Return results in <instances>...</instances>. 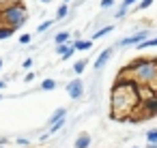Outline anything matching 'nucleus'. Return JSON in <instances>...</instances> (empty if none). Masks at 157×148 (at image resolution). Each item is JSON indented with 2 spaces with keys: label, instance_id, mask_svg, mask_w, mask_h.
<instances>
[{
  "label": "nucleus",
  "instance_id": "1a4fd4ad",
  "mask_svg": "<svg viewBox=\"0 0 157 148\" xmlns=\"http://www.w3.org/2000/svg\"><path fill=\"white\" fill-rule=\"evenodd\" d=\"M13 32H15V28H11V26H0V41L13 37Z\"/></svg>",
  "mask_w": 157,
  "mask_h": 148
},
{
  "label": "nucleus",
  "instance_id": "423d86ee",
  "mask_svg": "<svg viewBox=\"0 0 157 148\" xmlns=\"http://www.w3.org/2000/svg\"><path fill=\"white\" fill-rule=\"evenodd\" d=\"M112 54H114V50H112V47H105V50L99 54V58L95 60V69H103V67L108 65V60L112 58Z\"/></svg>",
  "mask_w": 157,
  "mask_h": 148
},
{
  "label": "nucleus",
  "instance_id": "2eb2a0df",
  "mask_svg": "<svg viewBox=\"0 0 157 148\" xmlns=\"http://www.w3.org/2000/svg\"><path fill=\"white\" fill-rule=\"evenodd\" d=\"M63 124H65V116H63V118H58L56 122H52V127H50V133H58V129H60Z\"/></svg>",
  "mask_w": 157,
  "mask_h": 148
},
{
  "label": "nucleus",
  "instance_id": "9d476101",
  "mask_svg": "<svg viewBox=\"0 0 157 148\" xmlns=\"http://www.w3.org/2000/svg\"><path fill=\"white\" fill-rule=\"evenodd\" d=\"M153 45H157V37H153V39H142V41L138 43V50H144V47H153Z\"/></svg>",
  "mask_w": 157,
  "mask_h": 148
},
{
  "label": "nucleus",
  "instance_id": "393cba45",
  "mask_svg": "<svg viewBox=\"0 0 157 148\" xmlns=\"http://www.w3.org/2000/svg\"><path fill=\"white\" fill-rule=\"evenodd\" d=\"M22 67H24V69H33V58H26Z\"/></svg>",
  "mask_w": 157,
  "mask_h": 148
},
{
  "label": "nucleus",
  "instance_id": "f03ea898",
  "mask_svg": "<svg viewBox=\"0 0 157 148\" xmlns=\"http://www.w3.org/2000/svg\"><path fill=\"white\" fill-rule=\"evenodd\" d=\"M133 84H148L153 86V82L157 80V60H138L133 62L129 69L123 71Z\"/></svg>",
  "mask_w": 157,
  "mask_h": 148
},
{
  "label": "nucleus",
  "instance_id": "f704fd0d",
  "mask_svg": "<svg viewBox=\"0 0 157 148\" xmlns=\"http://www.w3.org/2000/svg\"><path fill=\"white\" fill-rule=\"evenodd\" d=\"M67 2H69V0H67Z\"/></svg>",
  "mask_w": 157,
  "mask_h": 148
},
{
  "label": "nucleus",
  "instance_id": "473e14b6",
  "mask_svg": "<svg viewBox=\"0 0 157 148\" xmlns=\"http://www.w3.org/2000/svg\"><path fill=\"white\" fill-rule=\"evenodd\" d=\"M0 99H2V94H0Z\"/></svg>",
  "mask_w": 157,
  "mask_h": 148
},
{
  "label": "nucleus",
  "instance_id": "7ed1b4c3",
  "mask_svg": "<svg viewBox=\"0 0 157 148\" xmlns=\"http://www.w3.org/2000/svg\"><path fill=\"white\" fill-rule=\"evenodd\" d=\"M0 20L5 22V26H11V28H20L26 24L28 15H26V7L22 2H15V5H9L7 9L0 11Z\"/></svg>",
  "mask_w": 157,
  "mask_h": 148
},
{
  "label": "nucleus",
  "instance_id": "cd10ccee",
  "mask_svg": "<svg viewBox=\"0 0 157 148\" xmlns=\"http://www.w3.org/2000/svg\"><path fill=\"white\" fill-rule=\"evenodd\" d=\"M33 80H35V73H28V75H26V80H24V82H33Z\"/></svg>",
  "mask_w": 157,
  "mask_h": 148
},
{
  "label": "nucleus",
  "instance_id": "412c9836",
  "mask_svg": "<svg viewBox=\"0 0 157 148\" xmlns=\"http://www.w3.org/2000/svg\"><path fill=\"white\" fill-rule=\"evenodd\" d=\"M153 5V0H138V9H146Z\"/></svg>",
  "mask_w": 157,
  "mask_h": 148
},
{
  "label": "nucleus",
  "instance_id": "c85d7f7f",
  "mask_svg": "<svg viewBox=\"0 0 157 148\" xmlns=\"http://www.w3.org/2000/svg\"><path fill=\"white\" fill-rule=\"evenodd\" d=\"M5 86H7V82H2V80H0V90H2Z\"/></svg>",
  "mask_w": 157,
  "mask_h": 148
},
{
  "label": "nucleus",
  "instance_id": "20e7f679",
  "mask_svg": "<svg viewBox=\"0 0 157 148\" xmlns=\"http://www.w3.org/2000/svg\"><path fill=\"white\" fill-rule=\"evenodd\" d=\"M67 94L75 101V99H82V94H84V84H82V80H73V82H69L67 84Z\"/></svg>",
  "mask_w": 157,
  "mask_h": 148
},
{
  "label": "nucleus",
  "instance_id": "a211bd4d",
  "mask_svg": "<svg viewBox=\"0 0 157 148\" xmlns=\"http://www.w3.org/2000/svg\"><path fill=\"white\" fill-rule=\"evenodd\" d=\"M146 139H148V144H155V142H157V129H151V131L146 133Z\"/></svg>",
  "mask_w": 157,
  "mask_h": 148
},
{
  "label": "nucleus",
  "instance_id": "0eeeda50",
  "mask_svg": "<svg viewBox=\"0 0 157 148\" xmlns=\"http://www.w3.org/2000/svg\"><path fill=\"white\" fill-rule=\"evenodd\" d=\"M73 50H80V52H86V50H90L93 47V41H82V39H75L73 43Z\"/></svg>",
  "mask_w": 157,
  "mask_h": 148
},
{
  "label": "nucleus",
  "instance_id": "f3484780",
  "mask_svg": "<svg viewBox=\"0 0 157 148\" xmlns=\"http://www.w3.org/2000/svg\"><path fill=\"white\" fill-rule=\"evenodd\" d=\"M41 88L43 90H54L56 88V82L54 80H45V82H41Z\"/></svg>",
  "mask_w": 157,
  "mask_h": 148
},
{
  "label": "nucleus",
  "instance_id": "dca6fc26",
  "mask_svg": "<svg viewBox=\"0 0 157 148\" xmlns=\"http://www.w3.org/2000/svg\"><path fill=\"white\" fill-rule=\"evenodd\" d=\"M54 41H56V43H67V41H69V32H58V35L54 37Z\"/></svg>",
  "mask_w": 157,
  "mask_h": 148
},
{
  "label": "nucleus",
  "instance_id": "aec40b11",
  "mask_svg": "<svg viewBox=\"0 0 157 148\" xmlns=\"http://www.w3.org/2000/svg\"><path fill=\"white\" fill-rule=\"evenodd\" d=\"M84 67H86V60H78V62L73 65V71H75V73H82Z\"/></svg>",
  "mask_w": 157,
  "mask_h": 148
},
{
  "label": "nucleus",
  "instance_id": "c756f323",
  "mask_svg": "<svg viewBox=\"0 0 157 148\" xmlns=\"http://www.w3.org/2000/svg\"><path fill=\"white\" fill-rule=\"evenodd\" d=\"M146 148H157V142H155V144H148Z\"/></svg>",
  "mask_w": 157,
  "mask_h": 148
},
{
  "label": "nucleus",
  "instance_id": "39448f33",
  "mask_svg": "<svg viewBox=\"0 0 157 148\" xmlns=\"http://www.w3.org/2000/svg\"><path fill=\"white\" fill-rule=\"evenodd\" d=\"M148 37V30H140V32H136V35H131V37H125V39H121L118 41V45L121 47H125V45H138L142 39H146Z\"/></svg>",
  "mask_w": 157,
  "mask_h": 148
},
{
  "label": "nucleus",
  "instance_id": "4be33fe9",
  "mask_svg": "<svg viewBox=\"0 0 157 148\" xmlns=\"http://www.w3.org/2000/svg\"><path fill=\"white\" fill-rule=\"evenodd\" d=\"M114 7V0H101V9H110Z\"/></svg>",
  "mask_w": 157,
  "mask_h": 148
},
{
  "label": "nucleus",
  "instance_id": "6e6552de",
  "mask_svg": "<svg viewBox=\"0 0 157 148\" xmlns=\"http://www.w3.org/2000/svg\"><path fill=\"white\" fill-rule=\"evenodd\" d=\"M88 146H90V135L88 133H84L75 139V148H88Z\"/></svg>",
  "mask_w": 157,
  "mask_h": 148
},
{
  "label": "nucleus",
  "instance_id": "2f4dec72",
  "mask_svg": "<svg viewBox=\"0 0 157 148\" xmlns=\"http://www.w3.org/2000/svg\"><path fill=\"white\" fill-rule=\"evenodd\" d=\"M0 69H2V58H0Z\"/></svg>",
  "mask_w": 157,
  "mask_h": 148
},
{
  "label": "nucleus",
  "instance_id": "5701e85b",
  "mask_svg": "<svg viewBox=\"0 0 157 148\" xmlns=\"http://www.w3.org/2000/svg\"><path fill=\"white\" fill-rule=\"evenodd\" d=\"M125 13H127V7H123V5H121V9H118V13H114V15H116V17L121 20V17H125Z\"/></svg>",
  "mask_w": 157,
  "mask_h": 148
},
{
  "label": "nucleus",
  "instance_id": "b1692460",
  "mask_svg": "<svg viewBox=\"0 0 157 148\" xmlns=\"http://www.w3.org/2000/svg\"><path fill=\"white\" fill-rule=\"evenodd\" d=\"M20 43H22V45H28V43H30V35H22V37H20Z\"/></svg>",
  "mask_w": 157,
  "mask_h": 148
},
{
  "label": "nucleus",
  "instance_id": "7c9ffc66",
  "mask_svg": "<svg viewBox=\"0 0 157 148\" xmlns=\"http://www.w3.org/2000/svg\"><path fill=\"white\" fill-rule=\"evenodd\" d=\"M41 2H45V5H48V2H52V0H41Z\"/></svg>",
  "mask_w": 157,
  "mask_h": 148
},
{
  "label": "nucleus",
  "instance_id": "4468645a",
  "mask_svg": "<svg viewBox=\"0 0 157 148\" xmlns=\"http://www.w3.org/2000/svg\"><path fill=\"white\" fill-rule=\"evenodd\" d=\"M67 13H69V7H67V5H60L58 11H56V20H65Z\"/></svg>",
  "mask_w": 157,
  "mask_h": 148
},
{
  "label": "nucleus",
  "instance_id": "72a5a7b5",
  "mask_svg": "<svg viewBox=\"0 0 157 148\" xmlns=\"http://www.w3.org/2000/svg\"><path fill=\"white\" fill-rule=\"evenodd\" d=\"M133 148H138V146H133Z\"/></svg>",
  "mask_w": 157,
  "mask_h": 148
},
{
  "label": "nucleus",
  "instance_id": "6ab92c4d",
  "mask_svg": "<svg viewBox=\"0 0 157 148\" xmlns=\"http://www.w3.org/2000/svg\"><path fill=\"white\" fill-rule=\"evenodd\" d=\"M50 26H54V20H48V22H43V24H41V26L37 28V32H45V30H48Z\"/></svg>",
  "mask_w": 157,
  "mask_h": 148
},
{
  "label": "nucleus",
  "instance_id": "a878e982",
  "mask_svg": "<svg viewBox=\"0 0 157 148\" xmlns=\"http://www.w3.org/2000/svg\"><path fill=\"white\" fill-rule=\"evenodd\" d=\"M136 2H138V0H123V7H127V9H129V7H131V5H136Z\"/></svg>",
  "mask_w": 157,
  "mask_h": 148
},
{
  "label": "nucleus",
  "instance_id": "f8f14e48",
  "mask_svg": "<svg viewBox=\"0 0 157 148\" xmlns=\"http://www.w3.org/2000/svg\"><path fill=\"white\" fill-rule=\"evenodd\" d=\"M69 50H73V45L71 43H56V52L63 56V54H67Z\"/></svg>",
  "mask_w": 157,
  "mask_h": 148
},
{
  "label": "nucleus",
  "instance_id": "bb28decb",
  "mask_svg": "<svg viewBox=\"0 0 157 148\" xmlns=\"http://www.w3.org/2000/svg\"><path fill=\"white\" fill-rule=\"evenodd\" d=\"M73 52H75V50H69V52H67V54H63V60H69V58H71V56H73Z\"/></svg>",
  "mask_w": 157,
  "mask_h": 148
},
{
  "label": "nucleus",
  "instance_id": "9b49d317",
  "mask_svg": "<svg viewBox=\"0 0 157 148\" xmlns=\"http://www.w3.org/2000/svg\"><path fill=\"white\" fill-rule=\"evenodd\" d=\"M112 30H114L112 26H103L101 30H97V32L93 35V39H90V41H95V39H101V37H105V35H108V32H112Z\"/></svg>",
  "mask_w": 157,
  "mask_h": 148
},
{
  "label": "nucleus",
  "instance_id": "f257e3e1",
  "mask_svg": "<svg viewBox=\"0 0 157 148\" xmlns=\"http://www.w3.org/2000/svg\"><path fill=\"white\" fill-rule=\"evenodd\" d=\"M112 116L114 118H123L125 114H133V109L140 105V97H138V86L131 80H116L114 90H112Z\"/></svg>",
  "mask_w": 157,
  "mask_h": 148
},
{
  "label": "nucleus",
  "instance_id": "ddd939ff",
  "mask_svg": "<svg viewBox=\"0 0 157 148\" xmlns=\"http://www.w3.org/2000/svg\"><path fill=\"white\" fill-rule=\"evenodd\" d=\"M65 114H67V109H65V107H58V109H56V112H54V114L50 116V124H52V122H56L58 118H63Z\"/></svg>",
  "mask_w": 157,
  "mask_h": 148
}]
</instances>
